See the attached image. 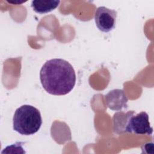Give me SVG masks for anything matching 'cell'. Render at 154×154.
Returning <instances> with one entry per match:
<instances>
[{"label":"cell","instance_id":"cell-6","mask_svg":"<svg viewBox=\"0 0 154 154\" xmlns=\"http://www.w3.org/2000/svg\"><path fill=\"white\" fill-rule=\"evenodd\" d=\"M135 114L134 111H129L126 112L119 111L115 113L112 117L113 131L117 134L126 132V128L130 117Z\"/></svg>","mask_w":154,"mask_h":154},{"label":"cell","instance_id":"cell-8","mask_svg":"<svg viewBox=\"0 0 154 154\" xmlns=\"http://www.w3.org/2000/svg\"><path fill=\"white\" fill-rule=\"evenodd\" d=\"M7 1L8 2H9V3L14 4H22V3L25 2V1H18V0H17V1Z\"/></svg>","mask_w":154,"mask_h":154},{"label":"cell","instance_id":"cell-1","mask_svg":"<svg viewBox=\"0 0 154 154\" xmlns=\"http://www.w3.org/2000/svg\"><path fill=\"white\" fill-rule=\"evenodd\" d=\"M40 79L43 88L49 94L56 96L70 93L76 83V74L73 66L61 58L49 60L40 71Z\"/></svg>","mask_w":154,"mask_h":154},{"label":"cell","instance_id":"cell-7","mask_svg":"<svg viewBox=\"0 0 154 154\" xmlns=\"http://www.w3.org/2000/svg\"><path fill=\"white\" fill-rule=\"evenodd\" d=\"M60 2V1L59 0H34L31 2V7L36 13L43 14L49 13L55 9L59 5Z\"/></svg>","mask_w":154,"mask_h":154},{"label":"cell","instance_id":"cell-5","mask_svg":"<svg viewBox=\"0 0 154 154\" xmlns=\"http://www.w3.org/2000/svg\"><path fill=\"white\" fill-rule=\"evenodd\" d=\"M106 106L111 110L122 111L127 108L128 99L124 91L121 89H114L109 91L105 96Z\"/></svg>","mask_w":154,"mask_h":154},{"label":"cell","instance_id":"cell-3","mask_svg":"<svg viewBox=\"0 0 154 154\" xmlns=\"http://www.w3.org/2000/svg\"><path fill=\"white\" fill-rule=\"evenodd\" d=\"M117 13L105 7H99L95 11L94 20L97 28L105 32L112 30L116 26Z\"/></svg>","mask_w":154,"mask_h":154},{"label":"cell","instance_id":"cell-4","mask_svg":"<svg viewBox=\"0 0 154 154\" xmlns=\"http://www.w3.org/2000/svg\"><path fill=\"white\" fill-rule=\"evenodd\" d=\"M126 132H134L140 135H152L153 128L150 126L147 112L142 111L137 114L132 115L128 123Z\"/></svg>","mask_w":154,"mask_h":154},{"label":"cell","instance_id":"cell-2","mask_svg":"<svg viewBox=\"0 0 154 154\" xmlns=\"http://www.w3.org/2000/svg\"><path fill=\"white\" fill-rule=\"evenodd\" d=\"M42 124L40 112L32 105H23L14 112L13 118V129L21 135H29L36 133Z\"/></svg>","mask_w":154,"mask_h":154}]
</instances>
